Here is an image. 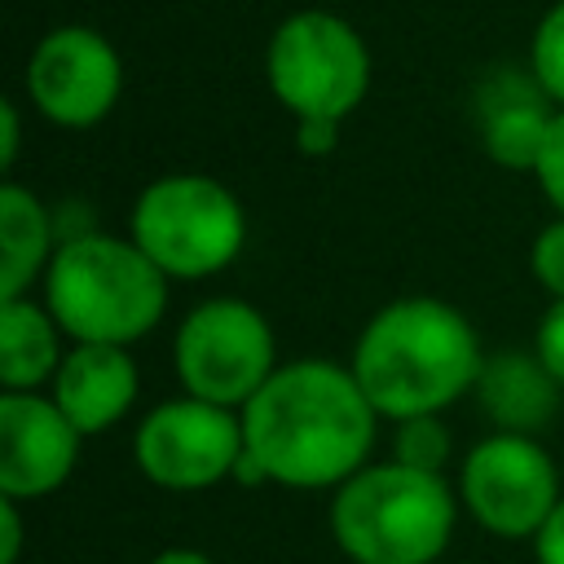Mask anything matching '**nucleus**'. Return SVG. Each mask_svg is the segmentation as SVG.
I'll return each mask as SVG.
<instances>
[{"label":"nucleus","mask_w":564,"mask_h":564,"mask_svg":"<svg viewBox=\"0 0 564 564\" xmlns=\"http://www.w3.org/2000/svg\"><path fill=\"white\" fill-rule=\"evenodd\" d=\"M529 70L542 84V93L564 110V0H555L529 40Z\"/></svg>","instance_id":"a211bd4d"},{"label":"nucleus","mask_w":564,"mask_h":564,"mask_svg":"<svg viewBox=\"0 0 564 564\" xmlns=\"http://www.w3.org/2000/svg\"><path fill=\"white\" fill-rule=\"evenodd\" d=\"M295 145H300V154H308V159H326V154L339 145V123H317V119L295 123Z\"/></svg>","instance_id":"5701e85b"},{"label":"nucleus","mask_w":564,"mask_h":564,"mask_svg":"<svg viewBox=\"0 0 564 564\" xmlns=\"http://www.w3.org/2000/svg\"><path fill=\"white\" fill-rule=\"evenodd\" d=\"M62 326L57 317L35 304L31 295L22 300H0V388L4 392H40L53 383L66 348H62Z\"/></svg>","instance_id":"dca6fc26"},{"label":"nucleus","mask_w":564,"mask_h":564,"mask_svg":"<svg viewBox=\"0 0 564 564\" xmlns=\"http://www.w3.org/2000/svg\"><path fill=\"white\" fill-rule=\"evenodd\" d=\"M128 238L172 282H203L229 269L247 247V212L225 181L203 172H167L137 194Z\"/></svg>","instance_id":"39448f33"},{"label":"nucleus","mask_w":564,"mask_h":564,"mask_svg":"<svg viewBox=\"0 0 564 564\" xmlns=\"http://www.w3.org/2000/svg\"><path fill=\"white\" fill-rule=\"evenodd\" d=\"M62 247L53 207L4 176L0 185V300H22L35 282H44L53 256Z\"/></svg>","instance_id":"2eb2a0df"},{"label":"nucleus","mask_w":564,"mask_h":564,"mask_svg":"<svg viewBox=\"0 0 564 564\" xmlns=\"http://www.w3.org/2000/svg\"><path fill=\"white\" fill-rule=\"evenodd\" d=\"M533 555H538V564H564V498L555 502V511H551L546 524L538 529Z\"/></svg>","instance_id":"4be33fe9"},{"label":"nucleus","mask_w":564,"mask_h":564,"mask_svg":"<svg viewBox=\"0 0 564 564\" xmlns=\"http://www.w3.org/2000/svg\"><path fill=\"white\" fill-rule=\"evenodd\" d=\"M560 489V467L538 436L489 432L458 463V502L494 538H538Z\"/></svg>","instance_id":"1a4fd4ad"},{"label":"nucleus","mask_w":564,"mask_h":564,"mask_svg":"<svg viewBox=\"0 0 564 564\" xmlns=\"http://www.w3.org/2000/svg\"><path fill=\"white\" fill-rule=\"evenodd\" d=\"M533 352L564 388V300H551V308L542 313V322L533 330Z\"/></svg>","instance_id":"412c9836"},{"label":"nucleus","mask_w":564,"mask_h":564,"mask_svg":"<svg viewBox=\"0 0 564 564\" xmlns=\"http://www.w3.org/2000/svg\"><path fill=\"white\" fill-rule=\"evenodd\" d=\"M533 176H538L546 203L555 207V216H564V110L555 115V123L546 132V145H542V159H538Z\"/></svg>","instance_id":"aec40b11"},{"label":"nucleus","mask_w":564,"mask_h":564,"mask_svg":"<svg viewBox=\"0 0 564 564\" xmlns=\"http://www.w3.org/2000/svg\"><path fill=\"white\" fill-rule=\"evenodd\" d=\"M352 375L388 423L441 414L476 388L485 352L476 326L436 295L383 304L352 344Z\"/></svg>","instance_id":"f03ea898"},{"label":"nucleus","mask_w":564,"mask_h":564,"mask_svg":"<svg viewBox=\"0 0 564 564\" xmlns=\"http://www.w3.org/2000/svg\"><path fill=\"white\" fill-rule=\"evenodd\" d=\"M454 449H449V432L441 423V414H419V419H401L397 436H392V463L414 467V471H432L445 476Z\"/></svg>","instance_id":"f3484780"},{"label":"nucleus","mask_w":564,"mask_h":564,"mask_svg":"<svg viewBox=\"0 0 564 564\" xmlns=\"http://www.w3.org/2000/svg\"><path fill=\"white\" fill-rule=\"evenodd\" d=\"M137 361L119 344H70L48 383V397L84 436L115 427L137 405Z\"/></svg>","instance_id":"ddd939ff"},{"label":"nucleus","mask_w":564,"mask_h":564,"mask_svg":"<svg viewBox=\"0 0 564 564\" xmlns=\"http://www.w3.org/2000/svg\"><path fill=\"white\" fill-rule=\"evenodd\" d=\"M529 269L551 300H564V216H555L551 225L538 229V238L529 247Z\"/></svg>","instance_id":"6ab92c4d"},{"label":"nucleus","mask_w":564,"mask_h":564,"mask_svg":"<svg viewBox=\"0 0 564 564\" xmlns=\"http://www.w3.org/2000/svg\"><path fill=\"white\" fill-rule=\"evenodd\" d=\"M379 414L352 366L326 357L282 361L242 405V463L234 480L282 489H339L370 458Z\"/></svg>","instance_id":"f257e3e1"},{"label":"nucleus","mask_w":564,"mask_h":564,"mask_svg":"<svg viewBox=\"0 0 564 564\" xmlns=\"http://www.w3.org/2000/svg\"><path fill=\"white\" fill-rule=\"evenodd\" d=\"M172 366L189 397L242 410L278 370L273 326L238 295L203 300L176 326Z\"/></svg>","instance_id":"0eeeda50"},{"label":"nucleus","mask_w":564,"mask_h":564,"mask_svg":"<svg viewBox=\"0 0 564 564\" xmlns=\"http://www.w3.org/2000/svg\"><path fill=\"white\" fill-rule=\"evenodd\" d=\"M242 410L198 401L189 392L150 405L132 436L141 476L167 494H198L229 480L242 463Z\"/></svg>","instance_id":"6e6552de"},{"label":"nucleus","mask_w":564,"mask_h":564,"mask_svg":"<svg viewBox=\"0 0 564 564\" xmlns=\"http://www.w3.org/2000/svg\"><path fill=\"white\" fill-rule=\"evenodd\" d=\"M172 278L119 234H70L62 238L44 273V308L70 335V344H119L132 348L167 313Z\"/></svg>","instance_id":"7ed1b4c3"},{"label":"nucleus","mask_w":564,"mask_h":564,"mask_svg":"<svg viewBox=\"0 0 564 564\" xmlns=\"http://www.w3.org/2000/svg\"><path fill=\"white\" fill-rule=\"evenodd\" d=\"M560 106L542 93L533 70L524 66H498L480 88H476V132L485 154L498 167L511 172H533L546 145V132L555 123Z\"/></svg>","instance_id":"f8f14e48"},{"label":"nucleus","mask_w":564,"mask_h":564,"mask_svg":"<svg viewBox=\"0 0 564 564\" xmlns=\"http://www.w3.org/2000/svg\"><path fill=\"white\" fill-rule=\"evenodd\" d=\"M476 401L485 410V419L494 423V432H516V436H538L560 405V383L555 375L538 361V352H494L480 366L476 379Z\"/></svg>","instance_id":"4468645a"},{"label":"nucleus","mask_w":564,"mask_h":564,"mask_svg":"<svg viewBox=\"0 0 564 564\" xmlns=\"http://www.w3.org/2000/svg\"><path fill=\"white\" fill-rule=\"evenodd\" d=\"M22 88L35 115H44L53 128L84 132L115 110L123 93V62H119V48L97 26H84V22L53 26L31 48Z\"/></svg>","instance_id":"9d476101"},{"label":"nucleus","mask_w":564,"mask_h":564,"mask_svg":"<svg viewBox=\"0 0 564 564\" xmlns=\"http://www.w3.org/2000/svg\"><path fill=\"white\" fill-rule=\"evenodd\" d=\"M18 137H22V110L18 101H4L0 106V167L4 172L18 163Z\"/></svg>","instance_id":"393cba45"},{"label":"nucleus","mask_w":564,"mask_h":564,"mask_svg":"<svg viewBox=\"0 0 564 564\" xmlns=\"http://www.w3.org/2000/svg\"><path fill=\"white\" fill-rule=\"evenodd\" d=\"M84 432L44 392H0V498L31 502L62 489Z\"/></svg>","instance_id":"9b49d317"},{"label":"nucleus","mask_w":564,"mask_h":564,"mask_svg":"<svg viewBox=\"0 0 564 564\" xmlns=\"http://www.w3.org/2000/svg\"><path fill=\"white\" fill-rule=\"evenodd\" d=\"M22 555V511L13 498H0V564H18Z\"/></svg>","instance_id":"b1692460"},{"label":"nucleus","mask_w":564,"mask_h":564,"mask_svg":"<svg viewBox=\"0 0 564 564\" xmlns=\"http://www.w3.org/2000/svg\"><path fill=\"white\" fill-rule=\"evenodd\" d=\"M145 564H216L207 551H194V546H167L159 555H150Z\"/></svg>","instance_id":"a878e982"},{"label":"nucleus","mask_w":564,"mask_h":564,"mask_svg":"<svg viewBox=\"0 0 564 564\" xmlns=\"http://www.w3.org/2000/svg\"><path fill=\"white\" fill-rule=\"evenodd\" d=\"M458 524L449 476L366 463L330 498V538L352 564H436Z\"/></svg>","instance_id":"20e7f679"},{"label":"nucleus","mask_w":564,"mask_h":564,"mask_svg":"<svg viewBox=\"0 0 564 564\" xmlns=\"http://www.w3.org/2000/svg\"><path fill=\"white\" fill-rule=\"evenodd\" d=\"M264 84L295 123H344L370 88V48L348 18L330 9H300L269 35Z\"/></svg>","instance_id":"423d86ee"}]
</instances>
